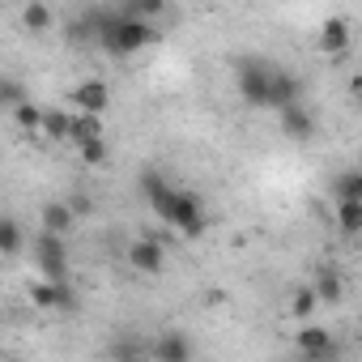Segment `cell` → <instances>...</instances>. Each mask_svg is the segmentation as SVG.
I'll list each match as a JSON object with an SVG mask.
<instances>
[{
  "instance_id": "obj_1",
  "label": "cell",
  "mask_w": 362,
  "mask_h": 362,
  "mask_svg": "<svg viewBox=\"0 0 362 362\" xmlns=\"http://www.w3.org/2000/svg\"><path fill=\"white\" fill-rule=\"evenodd\" d=\"M141 192H145L149 209L158 214V222H166L170 230H179L184 239H201V235H205V209H201V201H197L192 192L170 188L166 179L153 175V170L141 175Z\"/></svg>"
},
{
  "instance_id": "obj_2",
  "label": "cell",
  "mask_w": 362,
  "mask_h": 362,
  "mask_svg": "<svg viewBox=\"0 0 362 362\" xmlns=\"http://www.w3.org/2000/svg\"><path fill=\"white\" fill-rule=\"evenodd\" d=\"M158 35H153V22L145 18H132V13H107L98 22V43L111 52V56H136L141 47H149Z\"/></svg>"
},
{
  "instance_id": "obj_3",
  "label": "cell",
  "mask_w": 362,
  "mask_h": 362,
  "mask_svg": "<svg viewBox=\"0 0 362 362\" xmlns=\"http://www.w3.org/2000/svg\"><path fill=\"white\" fill-rule=\"evenodd\" d=\"M30 256H35V269L43 277L69 281V235H56V230H43L39 226V235L30 243Z\"/></svg>"
},
{
  "instance_id": "obj_4",
  "label": "cell",
  "mask_w": 362,
  "mask_h": 362,
  "mask_svg": "<svg viewBox=\"0 0 362 362\" xmlns=\"http://www.w3.org/2000/svg\"><path fill=\"white\" fill-rule=\"evenodd\" d=\"M269 77H273V69H269L264 60L243 56V60L235 64V90H239V98H243L247 107H264V103H269Z\"/></svg>"
},
{
  "instance_id": "obj_5",
  "label": "cell",
  "mask_w": 362,
  "mask_h": 362,
  "mask_svg": "<svg viewBox=\"0 0 362 362\" xmlns=\"http://www.w3.org/2000/svg\"><path fill=\"white\" fill-rule=\"evenodd\" d=\"M30 303H35L39 311H69V307H77V290H73L69 281L39 277V281L30 286Z\"/></svg>"
},
{
  "instance_id": "obj_6",
  "label": "cell",
  "mask_w": 362,
  "mask_h": 362,
  "mask_svg": "<svg viewBox=\"0 0 362 362\" xmlns=\"http://www.w3.org/2000/svg\"><path fill=\"white\" fill-rule=\"evenodd\" d=\"M290 103H303V81H298V73L273 69V77H269V103H264V107L281 111V107H290Z\"/></svg>"
},
{
  "instance_id": "obj_7",
  "label": "cell",
  "mask_w": 362,
  "mask_h": 362,
  "mask_svg": "<svg viewBox=\"0 0 362 362\" xmlns=\"http://www.w3.org/2000/svg\"><path fill=\"white\" fill-rule=\"evenodd\" d=\"M277 128L290 136V141H311L315 136V111L311 107H303V103H290V107H281L277 111Z\"/></svg>"
},
{
  "instance_id": "obj_8",
  "label": "cell",
  "mask_w": 362,
  "mask_h": 362,
  "mask_svg": "<svg viewBox=\"0 0 362 362\" xmlns=\"http://www.w3.org/2000/svg\"><path fill=\"white\" fill-rule=\"evenodd\" d=\"M128 264H132L136 273H145V277H158V273L166 269V252H162L158 239H132V247H128Z\"/></svg>"
},
{
  "instance_id": "obj_9",
  "label": "cell",
  "mask_w": 362,
  "mask_h": 362,
  "mask_svg": "<svg viewBox=\"0 0 362 362\" xmlns=\"http://www.w3.org/2000/svg\"><path fill=\"white\" fill-rule=\"evenodd\" d=\"M73 103H77V111H94V115H107V107H111V90H107V81L90 77V81L73 86Z\"/></svg>"
},
{
  "instance_id": "obj_10",
  "label": "cell",
  "mask_w": 362,
  "mask_h": 362,
  "mask_svg": "<svg viewBox=\"0 0 362 362\" xmlns=\"http://www.w3.org/2000/svg\"><path fill=\"white\" fill-rule=\"evenodd\" d=\"M349 43H354V30H349L345 18H328V22L320 26V52H324V56H345Z\"/></svg>"
},
{
  "instance_id": "obj_11",
  "label": "cell",
  "mask_w": 362,
  "mask_h": 362,
  "mask_svg": "<svg viewBox=\"0 0 362 362\" xmlns=\"http://www.w3.org/2000/svg\"><path fill=\"white\" fill-rule=\"evenodd\" d=\"M149 354L162 358V362H188V358H192V341H188L184 332H162V337L149 345Z\"/></svg>"
},
{
  "instance_id": "obj_12",
  "label": "cell",
  "mask_w": 362,
  "mask_h": 362,
  "mask_svg": "<svg viewBox=\"0 0 362 362\" xmlns=\"http://www.w3.org/2000/svg\"><path fill=\"white\" fill-rule=\"evenodd\" d=\"M39 226H43V230H56V235H73V226H77V209H73L69 201H52V205H43Z\"/></svg>"
},
{
  "instance_id": "obj_13",
  "label": "cell",
  "mask_w": 362,
  "mask_h": 362,
  "mask_svg": "<svg viewBox=\"0 0 362 362\" xmlns=\"http://www.w3.org/2000/svg\"><path fill=\"white\" fill-rule=\"evenodd\" d=\"M294 345H298V354H307V358H328L332 349H337V341H332V332L328 328H298V337H294Z\"/></svg>"
},
{
  "instance_id": "obj_14",
  "label": "cell",
  "mask_w": 362,
  "mask_h": 362,
  "mask_svg": "<svg viewBox=\"0 0 362 362\" xmlns=\"http://www.w3.org/2000/svg\"><path fill=\"white\" fill-rule=\"evenodd\" d=\"M9 115H13V124H18L22 132H43V119H47V111H43V107H35L30 98L13 103V107H9Z\"/></svg>"
},
{
  "instance_id": "obj_15",
  "label": "cell",
  "mask_w": 362,
  "mask_h": 362,
  "mask_svg": "<svg viewBox=\"0 0 362 362\" xmlns=\"http://www.w3.org/2000/svg\"><path fill=\"white\" fill-rule=\"evenodd\" d=\"M94 136H103V115L77 111V115H73V136H69V145L77 149V145H86V141H94Z\"/></svg>"
},
{
  "instance_id": "obj_16",
  "label": "cell",
  "mask_w": 362,
  "mask_h": 362,
  "mask_svg": "<svg viewBox=\"0 0 362 362\" xmlns=\"http://www.w3.org/2000/svg\"><path fill=\"white\" fill-rule=\"evenodd\" d=\"M337 230L349 239L362 235V201H337Z\"/></svg>"
},
{
  "instance_id": "obj_17",
  "label": "cell",
  "mask_w": 362,
  "mask_h": 362,
  "mask_svg": "<svg viewBox=\"0 0 362 362\" xmlns=\"http://www.w3.org/2000/svg\"><path fill=\"white\" fill-rule=\"evenodd\" d=\"M311 286H315L320 303H341V294H345V281H341L337 269H320V277H315Z\"/></svg>"
},
{
  "instance_id": "obj_18",
  "label": "cell",
  "mask_w": 362,
  "mask_h": 362,
  "mask_svg": "<svg viewBox=\"0 0 362 362\" xmlns=\"http://www.w3.org/2000/svg\"><path fill=\"white\" fill-rule=\"evenodd\" d=\"M315 307H320L315 286H298V290H294V298H290V315H294V320H311V315H315Z\"/></svg>"
},
{
  "instance_id": "obj_19",
  "label": "cell",
  "mask_w": 362,
  "mask_h": 362,
  "mask_svg": "<svg viewBox=\"0 0 362 362\" xmlns=\"http://www.w3.org/2000/svg\"><path fill=\"white\" fill-rule=\"evenodd\" d=\"M332 192H337V201H362V166L358 170H341Z\"/></svg>"
},
{
  "instance_id": "obj_20",
  "label": "cell",
  "mask_w": 362,
  "mask_h": 362,
  "mask_svg": "<svg viewBox=\"0 0 362 362\" xmlns=\"http://www.w3.org/2000/svg\"><path fill=\"white\" fill-rule=\"evenodd\" d=\"M43 136H52V141H69V136H73V115H69V111H47V119H43Z\"/></svg>"
},
{
  "instance_id": "obj_21",
  "label": "cell",
  "mask_w": 362,
  "mask_h": 362,
  "mask_svg": "<svg viewBox=\"0 0 362 362\" xmlns=\"http://www.w3.org/2000/svg\"><path fill=\"white\" fill-rule=\"evenodd\" d=\"M22 22H26V30H35V35H43V30L52 26V9L43 5V0H30V5L22 9Z\"/></svg>"
},
{
  "instance_id": "obj_22",
  "label": "cell",
  "mask_w": 362,
  "mask_h": 362,
  "mask_svg": "<svg viewBox=\"0 0 362 362\" xmlns=\"http://www.w3.org/2000/svg\"><path fill=\"white\" fill-rule=\"evenodd\" d=\"M77 153H81V162H86V166H107V158H111V145H107V136H94V141L77 145Z\"/></svg>"
},
{
  "instance_id": "obj_23",
  "label": "cell",
  "mask_w": 362,
  "mask_h": 362,
  "mask_svg": "<svg viewBox=\"0 0 362 362\" xmlns=\"http://www.w3.org/2000/svg\"><path fill=\"white\" fill-rule=\"evenodd\" d=\"M124 13L145 18V22H158L166 13V0H124Z\"/></svg>"
},
{
  "instance_id": "obj_24",
  "label": "cell",
  "mask_w": 362,
  "mask_h": 362,
  "mask_svg": "<svg viewBox=\"0 0 362 362\" xmlns=\"http://www.w3.org/2000/svg\"><path fill=\"white\" fill-rule=\"evenodd\" d=\"M0 252H5V256H18L22 252V226L13 218L0 222Z\"/></svg>"
},
{
  "instance_id": "obj_25",
  "label": "cell",
  "mask_w": 362,
  "mask_h": 362,
  "mask_svg": "<svg viewBox=\"0 0 362 362\" xmlns=\"http://www.w3.org/2000/svg\"><path fill=\"white\" fill-rule=\"evenodd\" d=\"M0 94H5V103L13 107V103H22V86L18 81H5V86H0Z\"/></svg>"
},
{
  "instance_id": "obj_26",
  "label": "cell",
  "mask_w": 362,
  "mask_h": 362,
  "mask_svg": "<svg viewBox=\"0 0 362 362\" xmlns=\"http://www.w3.org/2000/svg\"><path fill=\"white\" fill-rule=\"evenodd\" d=\"M349 90H354V103H358V111H362V77H358V81H354Z\"/></svg>"
}]
</instances>
